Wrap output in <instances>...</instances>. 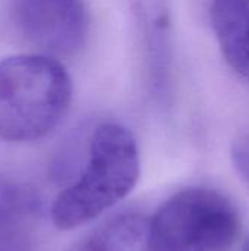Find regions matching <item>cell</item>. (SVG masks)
I'll list each match as a JSON object with an SVG mask.
<instances>
[{
    "mask_svg": "<svg viewBox=\"0 0 249 251\" xmlns=\"http://www.w3.org/2000/svg\"><path fill=\"white\" fill-rule=\"evenodd\" d=\"M72 94V79L56 57L32 53L0 60V140L44 138L66 116Z\"/></svg>",
    "mask_w": 249,
    "mask_h": 251,
    "instance_id": "obj_1",
    "label": "cell"
},
{
    "mask_svg": "<svg viewBox=\"0 0 249 251\" xmlns=\"http://www.w3.org/2000/svg\"><path fill=\"white\" fill-rule=\"evenodd\" d=\"M75 251H150V221L123 213L90 234Z\"/></svg>",
    "mask_w": 249,
    "mask_h": 251,
    "instance_id": "obj_7",
    "label": "cell"
},
{
    "mask_svg": "<svg viewBox=\"0 0 249 251\" xmlns=\"http://www.w3.org/2000/svg\"><path fill=\"white\" fill-rule=\"evenodd\" d=\"M211 24L226 62L249 84V0H213Z\"/></svg>",
    "mask_w": 249,
    "mask_h": 251,
    "instance_id": "obj_6",
    "label": "cell"
},
{
    "mask_svg": "<svg viewBox=\"0 0 249 251\" xmlns=\"http://www.w3.org/2000/svg\"><path fill=\"white\" fill-rule=\"evenodd\" d=\"M136 16L142 34L150 84L163 94L170 81L172 19L167 0H138Z\"/></svg>",
    "mask_w": 249,
    "mask_h": 251,
    "instance_id": "obj_5",
    "label": "cell"
},
{
    "mask_svg": "<svg viewBox=\"0 0 249 251\" xmlns=\"http://www.w3.org/2000/svg\"><path fill=\"white\" fill-rule=\"evenodd\" d=\"M241 229L235 204L210 188L172 196L150 221V251H229Z\"/></svg>",
    "mask_w": 249,
    "mask_h": 251,
    "instance_id": "obj_3",
    "label": "cell"
},
{
    "mask_svg": "<svg viewBox=\"0 0 249 251\" xmlns=\"http://www.w3.org/2000/svg\"><path fill=\"white\" fill-rule=\"evenodd\" d=\"M232 162L238 174L249 184V132L238 137L232 144Z\"/></svg>",
    "mask_w": 249,
    "mask_h": 251,
    "instance_id": "obj_8",
    "label": "cell"
},
{
    "mask_svg": "<svg viewBox=\"0 0 249 251\" xmlns=\"http://www.w3.org/2000/svg\"><path fill=\"white\" fill-rule=\"evenodd\" d=\"M13 21L29 44L56 59L79 51L88 34L84 0H15Z\"/></svg>",
    "mask_w": 249,
    "mask_h": 251,
    "instance_id": "obj_4",
    "label": "cell"
},
{
    "mask_svg": "<svg viewBox=\"0 0 249 251\" xmlns=\"http://www.w3.org/2000/svg\"><path fill=\"white\" fill-rule=\"evenodd\" d=\"M139 178V151L132 132L119 124H101L91 134L85 168L56 197L51 219L68 231L82 226L123 200Z\"/></svg>",
    "mask_w": 249,
    "mask_h": 251,
    "instance_id": "obj_2",
    "label": "cell"
},
{
    "mask_svg": "<svg viewBox=\"0 0 249 251\" xmlns=\"http://www.w3.org/2000/svg\"><path fill=\"white\" fill-rule=\"evenodd\" d=\"M242 251H249V238H248V241L245 243V246H244V249H242Z\"/></svg>",
    "mask_w": 249,
    "mask_h": 251,
    "instance_id": "obj_9",
    "label": "cell"
}]
</instances>
